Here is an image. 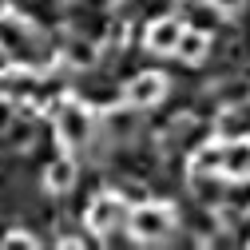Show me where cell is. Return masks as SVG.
Wrapping results in <instances>:
<instances>
[{
  "instance_id": "cell-1",
  "label": "cell",
  "mask_w": 250,
  "mask_h": 250,
  "mask_svg": "<svg viewBox=\"0 0 250 250\" xmlns=\"http://www.w3.org/2000/svg\"><path fill=\"white\" fill-rule=\"evenodd\" d=\"M36 32L20 16H0V52H8L16 64H40L44 52H36Z\"/></svg>"
},
{
  "instance_id": "cell-2",
  "label": "cell",
  "mask_w": 250,
  "mask_h": 250,
  "mask_svg": "<svg viewBox=\"0 0 250 250\" xmlns=\"http://www.w3.org/2000/svg\"><path fill=\"white\" fill-rule=\"evenodd\" d=\"M127 227H131V234H135V238L155 242V238H167V234H171L175 214H171L167 207H159V203H147V207L127 210Z\"/></svg>"
},
{
  "instance_id": "cell-3",
  "label": "cell",
  "mask_w": 250,
  "mask_h": 250,
  "mask_svg": "<svg viewBox=\"0 0 250 250\" xmlns=\"http://www.w3.org/2000/svg\"><path fill=\"white\" fill-rule=\"evenodd\" d=\"M56 131H60L64 143L83 147V143L91 139V115H87V107H80V104H60V107H56Z\"/></svg>"
},
{
  "instance_id": "cell-4",
  "label": "cell",
  "mask_w": 250,
  "mask_h": 250,
  "mask_svg": "<svg viewBox=\"0 0 250 250\" xmlns=\"http://www.w3.org/2000/svg\"><path fill=\"white\" fill-rule=\"evenodd\" d=\"M87 223H91V230H100V234H107V230H115V227H127V203L115 199V195L96 199L91 210H87Z\"/></svg>"
},
{
  "instance_id": "cell-5",
  "label": "cell",
  "mask_w": 250,
  "mask_h": 250,
  "mask_svg": "<svg viewBox=\"0 0 250 250\" xmlns=\"http://www.w3.org/2000/svg\"><path fill=\"white\" fill-rule=\"evenodd\" d=\"M218 179H250V139H230L218 143Z\"/></svg>"
},
{
  "instance_id": "cell-6",
  "label": "cell",
  "mask_w": 250,
  "mask_h": 250,
  "mask_svg": "<svg viewBox=\"0 0 250 250\" xmlns=\"http://www.w3.org/2000/svg\"><path fill=\"white\" fill-rule=\"evenodd\" d=\"M167 96V80L159 76V72H143V76H135L131 83H127V100L135 104V107H155Z\"/></svg>"
},
{
  "instance_id": "cell-7",
  "label": "cell",
  "mask_w": 250,
  "mask_h": 250,
  "mask_svg": "<svg viewBox=\"0 0 250 250\" xmlns=\"http://www.w3.org/2000/svg\"><path fill=\"white\" fill-rule=\"evenodd\" d=\"M179 36H183V20L163 16V20H155V24H151V32H147V48H151V52H175Z\"/></svg>"
},
{
  "instance_id": "cell-8",
  "label": "cell",
  "mask_w": 250,
  "mask_h": 250,
  "mask_svg": "<svg viewBox=\"0 0 250 250\" xmlns=\"http://www.w3.org/2000/svg\"><path fill=\"white\" fill-rule=\"evenodd\" d=\"M207 52H210V36L207 32H195V28H183V36L175 44V56L187 60V64H203Z\"/></svg>"
},
{
  "instance_id": "cell-9",
  "label": "cell",
  "mask_w": 250,
  "mask_h": 250,
  "mask_svg": "<svg viewBox=\"0 0 250 250\" xmlns=\"http://www.w3.org/2000/svg\"><path fill=\"white\" fill-rule=\"evenodd\" d=\"M48 187H52V191H68V187H76V163L72 159H56L48 167Z\"/></svg>"
},
{
  "instance_id": "cell-10",
  "label": "cell",
  "mask_w": 250,
  "mask_h": 250,
  "mask_svg": "<svg viewBox=\"0 0 250 250\" xmlns=\"http://www.w3.org/2000/svg\"><path fill=\"white\" fill-rule=\"evenodd\" d=\"M218 155H223V147H203L195 155V175H218Z\"/></svg>"
},
{
  "instance_id": "cell-11",
  "label": "cell",
  "mask_w": 250,
  "mask_h": 250,
  "mask_svg": "<svg viewBox=\"0 0 250 250\" xmlns=\"http://www.w3.org/2000/svg\"><path fill=\"white\" fill-rule=\"evenodd\" d=\"M238 111H242V115H234V111H230V115H223V131H234V135H242V131L250 127V115H246V107H238Z\"/></svg>"
},
{
  "instance_id": "cell-12",
  "label": "cell",
  "mask_w": 250,
  "mask_h": 250,
  "mask_svg": "<svg viewBox=\"0 0 250 250\" xmlns=\"http://www.w3.org/2000/svg\"><path fill=\"white\" fill-rule=\"evenodd\" d=\"M68 60H72V64H91V60H96V52H91L87 40H80V44L68 48Z\"/></svg>"
},
{
  "instance_id": "cell-13",
  "label": "cell",
  "mask_w": 250,
  "mask_h": 250,
  "mask_svg": "<svg viewBox=\"0 0 250 250\" xmlns=\"http://www.w3.org/2000/svg\"><path fill=\"white\" fill-rule=\"evenodd\" d=\"M246 4V0H210V8H218V12H238Z\"/></svg>"
},
{
  "instance_id": "cell-14",
  "label": "cell",
  "mask_w": 250,
  "mask_h": 250,
  "mask_svg": "<svg viewBox=\"0 0 250 250\" xmlns=\"http://www.w3.org/2000/svg\"><path fill=\"white\" fill-rule=\"evenodd\" d=\"M8 123H12V104H8L4 96H0V131H4Z\"/></svg>"
}]
</instances>
